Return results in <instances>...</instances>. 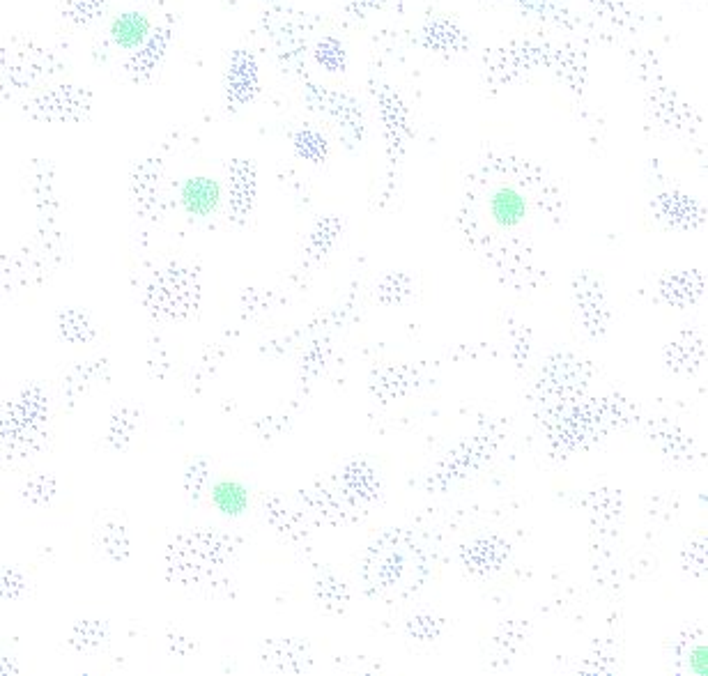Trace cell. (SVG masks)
<instances>
[{"label":"cell","mask_w":708,"mask_h":676,"mask_svg":"<svg viewBox=\"0 0 708 676\" xmlns=\"http://www.w3.org/2000/svg\"><path fill=\"white\" fill-rule=\"evenodd\" d=\"M490 217L497 226L515 228L527 217V198L515 187H499L490 196Z\"/></svg>","instance_id":"7a4b0ae2"},{"label":"cell","mask_w":708,"mask_h":676,"mask_svg":"<svg viewBox=\"0 0 708 676\" xmlns=\"http://www.w3.org/2000/svg\"><path fill=\"white\" fill-rule=\"evenodd\" d=\"M150 33V21L141 12H125L113 21L111 37L122 49H138Z\"/></svg>","instance_id":"277c9868"},{"label":"cell","mask_w":708,"mask_h":676,"mask_svg":"<svg viewBox=\"0 0 708 676\" xmlns=\"http://www.w3.org/2000/svg\"><path fill=\"white\" fill-rule=\"evenodd\" d=\"M182 207L194 217H207L221 203V184L205 175H196L182 184L180 189Z\"/></svg>","instance_id":"6da1fadb"},{"label":"cell","mask_w":708,"mask_h":676,"mask_svg":"<svg viewBox=\"0 0 708 676\" xmlns=\"http://www.w3.org/2000/svg\"><path fill=\"white\" fill-rule=\"evenodd\" d=\"M690 670L695 672L697 676H706L708 674V649L706 644H699V647L692 649V654L688 658Z\"/></svg>","instance_id":"5b68a950"},{"label":"cell","mask_w":708,"mask_h":676,"mask_svg":"<svg viewBox=\"0 0 708 676\" xmlns=\"http://www.w3.org/2000/svg\"><path fill=\"white\" fill-rule=\"evenodd\" d=\"M210 499L223 516L237 518L249 509V488L235 479H221L212 486Z\"/></svg>","instance_id":"3957f363"}]
</instances>
